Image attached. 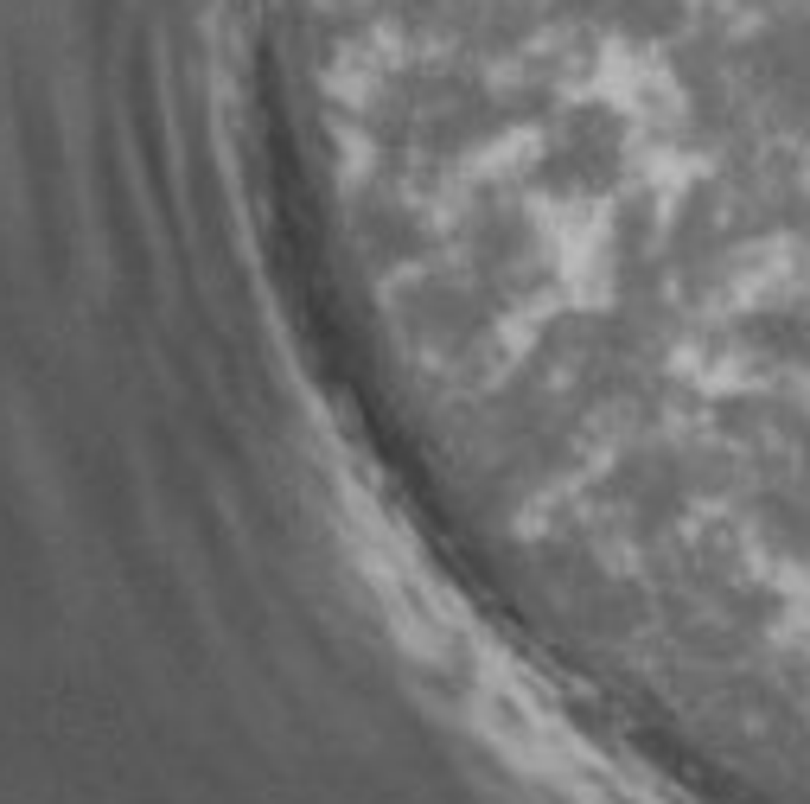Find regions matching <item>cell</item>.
I'll list each match as a JSON object with an SVG mask.
<instances>
[{
    "instance_id": "1",
    "label": "cell",
    "mask_w": 810,
    "mask_h": 804,
    "mask_svg": "<svg viewBox=\"0 0 810 804\" xmlns=\"http://www.w3.org/2000/svg\"><path fill=\"white\" fill-rule=\"evenodd\" d=\"M708 58H715V52H708ZM676 64H683V58H676ZM651 70H657V64H651ZM619 77H625V70H619ZM593 83H600V77H593ZM568 90H574V83H568ZM536 96H542V90H536ZM510 103H517V96H510ZM479 109H485V103H479ZM447 115H453V109H447ZM408 121H421V115H408ZM376 128H383V121H376ZM345 135H351V128H345ZM313 141H319V135H313Z\"/></svg>"
}]
</instances>
